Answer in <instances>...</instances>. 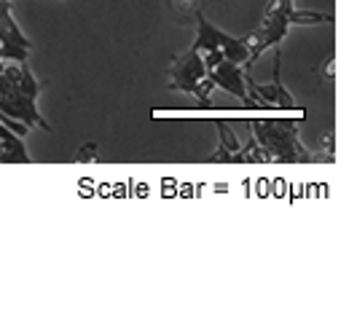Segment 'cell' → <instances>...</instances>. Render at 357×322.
Segmentation results:
<instances>
[{"mask_svg": "<svg viewBox=\"0 0 357 322\" xmlns=\"http://www.w3.org/2000/svg\"><path fill=\"white\" fill-rule=\"evenodd\" d=\"M218 137H220V145H218V151L210 153V164H239V148L242 143L236 140V135H234V129H229L226 121H218Z\"/></svg>", "mask_w": 357, "mask_h": 322, "instance_id": "6", "label": "cell"}, {"mask_svg": "<svg viewBox=\"0 0 357 322\" xmlns=\"http://www.w3.org/2000/svg\"><path fill=\"white\" fill-rule=\"evenodd\" d=\"M298 121H255L252 124V137L258 140V145L268 153L271 161L280 164H293V161H317L314 151L304 148L301 137H298Z\"/></svg>", "mask_w": 357, "mask_h": 322, "instance_id": "1", "label": "cell"}, {"mask_svg": "<svg viewBox=\"0 0 357 322\" xmlns=\"http://www.w3.org/2000/svg\"><path fill=\"white\" fill-rule=\"evenodd\" d=\"M97 159H100V145L97 143H86L78 151V156H75V161H97Z\"/></svg>", "mask_w": 357, "mask_h": 322, "instance_id": "13", "label": "cell"}, {"mask_svg": "<svg viewBox=\"0 0 357 322\" xmlns=\"http://www.w3.org/2000/svg\"><path fill=\"white\" fill-rule=\"evenodd\" d=\"M207 75L213 78L215 86H220L223 91L234 94L245 107H258L255 100L248 97V89H245V68H242V65L229 62V59H220L213 70H207Z\"/></svg>", "mask_w": 357, "mask_h": 322, "instance_id": "4", "label": "cell"}, {"mask_svg": "<svg viewBox=\"0 0 357 322\" xmlns=\"http://www.w3.org/2000/svg\"><path fill=\"white\" fill-rule=\"evenodd\" d=\"M280 3H282V6H293V0H280Z\"/></svg>", "mask_w": 357, "mask_h": 322, "instance_id": "17", "label": "cell"}, {"mask_svg": "<svg viewBox=\"0 0 357 322\" xmlns=\"http://www.w3.org/2000/svg\"><path fill=\"white\" fill-rule=\"evenodd\" d=\"M287 22H290V24H301V27H309V24H331V22H333V14H325V11H296V8H287Z\"/></svg>", "mask_w": 357, "mask_h": 322, "instance_id": "9", "label": "cell"}, {"mask_svg": "<svg viewBox=\"0 0 357 322\" xmlns=\"http://www.w3.org/2000/svg\"><path fill=\"white\" fill-rule=\"evenodd\" d=\"M264 161H271L268 153L258 145L255 137H250L248 143L239 148V164H264Z\"/></svg>", "mask_w": 357, "mask_h": 322, "instance_id": "11", "label": "cell"}, {"mask_svg": "<svg viewBox=\"0 0 357 322\" xmlns=\"http://www.w3.org/2000/svg\"><path fill=\"white\" fill-rule=\"evenodd\" d=\"M213 89H215V84H213V78H210V75H204L197 86H194V91H191V94L197 97L199 107H213V102H210V94H213Z\"/></svg>", "mask_w": 357, "mask_h": 322, "instance_id": "12", "label": "cell"}, {"mask_svg": "<svg viewBox=\"0 0 357 322\" xmlns=\"http://www.w3.org/2000/svg\"><path fill=\"white\" fill-rule=\"evenodd\" d=\"M0 110L6 113V116H11V118H19L24 126H40L43 132H52V124L38 113L36 107V100L33 97H27V94H22L17 86H11L3 75H0Z\"/></svg>", "mask_w": 357, "mask_h": 322, "instance_id": "2", "label": "cell"}, {"mask_svg": "<svg viewBox=\"0 0 357 322\" xmlns=\"http://www.w3.org/2000/svg\"><path fill=\"white\" fill-rule=\"evenodd\" d=\"M0 148L8 151V153L14 156V161H19V164H30V153H27V148H24V137L14 135L8 126H3V124H0Z\"/></svg>", "mask_w": 357, "mask_h": 322, "instance_id": "8", "label": "cell"}, {"mask_svg": "<svg viewBox=\"0 0 357 322\" xmlns=\"http://www.w3.org/2000/svg\"><path fill=\"white\" fill-rule=\"evenodd\" d=\"M172 8L188 17V14H197L199 11V0H172Z\"/></svg>", "mask_w": 357, "mask_h": 322, "instance_id": "14", "label": "cell"}, {"mask_svg": "<svg viewBox=\"0 0 357 322\" xmlns=\"http://www.w3.org/2000/svg\"><path fill=\"white\" fill-rule=\"evenodd\" d=\"M336 78V54H331L322 65V81H333Z\"/></svg>", "mask_w": 357, "mask_h": 322, "instance_id": "15", "label": "cell"}, {"mask_svg": "<svg viewBox=\"0 0 357 322\" xmlns=\"http://www.w3.org/2000/svg\"><path fill=\"white\" fill-rule=\"evenodd\" d=\"M277 52H274V75H271V107H280V110H290V107H296V100H293V94L282 86V52H280V46H274Z\"/></svg>", "mask_w": 357, "mask_h": 322, "instance_id": "7", "label": "cell"}, {"mask_svg": "<svg viewBox=\"0 0 357 322\" xmlns=\"http://www.w3.org/2000/svg\"><path fill=\"white\" fill-rule=\"evenodd\" d=\"M3 68H6V62H3V59H0V72H3Z\"/></svg>", "mask_w": 357, "mask_h": 322, "instance_id": "18", "label": "cell"}, {"mask_svg": "<svg viewBox=\"0 0 357 322\" xmlns=\"http://www.w3.org/2000/svg\"><path fill=\"white\" fill-rule=\"evenodd\" d=\"M19 68H22V75H19V91L27 94V97H33V100H38V94H40V81L36 78V72H33V68H30V62H22Z\"/></svg>", "mask_w": 357, "mask_h": 322, "instance_id": "10", "label": "cell"}, {"mask_svg": "<svg viewBox=\"0 0 357 322\" xmlns=\"http://www.w3.org/2000/svg\"><path fill=\"white\" fill-rule=\"evenodd\" d=\"M287 8L293 6H282L280 0H268L266 3V11H264V19L258 24L261 36H264V43L266 49H274L285 40L287 30H290V22H287Z\"/></svg>", "mask_w": 357, "mask_h": 322, "instance_id": "5", "label": "cell"}, {"mask_svg": "<svg viewBox=\"0 0 357 322\" xmlns=\"http://www.w3.org/2000/svg\"><path fill=\"white\" fill-rule=\"evenodd\" d=\"M207 75V68H204V62H202V54L194 52V49H188L185 54H178L175 59H172V65H169V89L172 91H194L199 81Z\"/></svg>", "mask_w": 357, "mask_h": 322, "instance_id": "3", "label": "cell"}, {"mask_svg": "<svg viewBox=\"0 0 357 322\" xmlns=\"http://www.w3.org/2000/svg\"><path fill=\"white\" fill-rule=\"evenodd\" d=\"M8 161H14V156H11L8 151H3V148H0V164H8Z\"/></svg>", "mask_w": 357, "mask_h": 322, "instance_id": "16", "label": "cell"}]
</instances>
